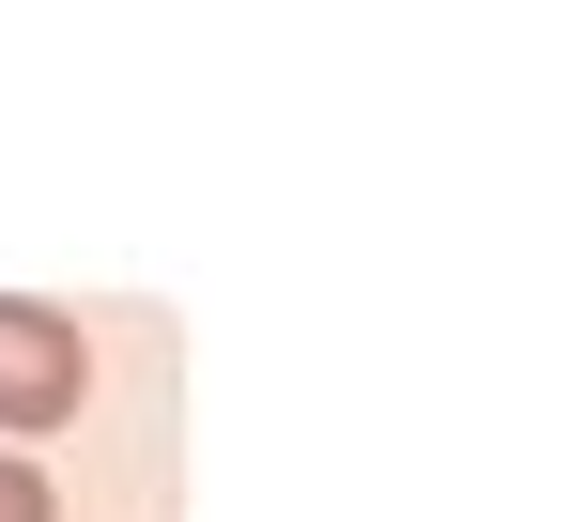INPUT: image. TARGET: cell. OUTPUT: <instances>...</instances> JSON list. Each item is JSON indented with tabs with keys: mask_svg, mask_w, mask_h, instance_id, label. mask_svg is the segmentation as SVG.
<instances>
[{
	"mask_svg": "<svg viewBox=\"0 0 569 522\" xmlns=\"http://www.w3.org/2000/svg\"><path fill=\"white\" fill-rule=\"evenodd\" d=\"M78 384H93L78 323H62V308H31V292H0V445L62 431V415H78Z\"/></svg>",
	"mask_w": 569,
	"mask_h": 522,
	"instance_id": "cell-1",
	"label": "cell"
},
{
	"mask_svg": "<svg viewBox=\"0 0 569 522\" xmlns=\"http://www.w3.org/2000/svg\"><path fill=\"white\" fill-rule=\"evenodd\" d=\"M0 522H47V476H31V445H0Z\"/></svg>",
	"mask_w": 569,
	"mask_h": 522,
	"instance_id": "cell-2",
	"label": "cell"
}]
</instances>
